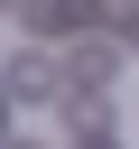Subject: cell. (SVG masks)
Instances as JSON below:
<instances>
[{"instance_id": "1", "label": "cell", "mask_w": 139, "mask_h": 149, "mask_svg": "<svg viewBox=\"0 0 139 149\" xmlns=\"http://www.w3.org/2000/svg\"><path fill=\"white\" fill-rule=\"evenodd\" d=\"M56 84H65V74H56L46 47H19V56H9V93H19V102H46Z\"/></svg>"}, {"instance_id": "2", "label": "cell", "mask_w": 139, "mask_h": 149, "mask_svg": "<svg viewBox=\"0 0 139 149\" xmlns=\"http://www.w3.org/2000/svg\"><path fill=\"white\" fill-rule=\"evenodd\" d=\"M93 19V0H37V28L46 37H65V28H83Z\"/></svg>"}, {"instance_id": "3", "label": "cell", "mask_w": 139, "mask_h": 149, "mask_svg": "<svg viewBox=\"0 0 139 149\" xmlns=\"http://www.w3.org/2000/svg\"><path fill=\"white\" fill-rule=\"evenodd\" d=\"M0 9H9V0H0Z\"/></svg>"}]
</instances>
